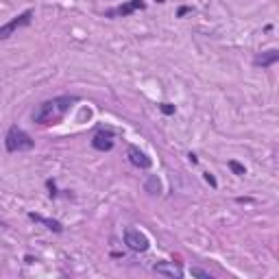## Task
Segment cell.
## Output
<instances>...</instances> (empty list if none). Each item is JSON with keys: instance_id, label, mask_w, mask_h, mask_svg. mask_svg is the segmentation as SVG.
Here are the masks:
<instances>
[{"instance_id": "cell-1", "label": "cell", "mask_w": 279, "mask_h": 279, "mask_svg": "<svg viewBox=\"0 0 279 279\" xmlns=\"http://www.w3.org/2000/svg\"><path fill=\"white\" fill-rule=\"evenodd\" d=\"M76 101H79L76 96H55L51 101H44L33 109L31 120L37 124H57Z\"/></svg>"}, {"instance_id": "cell-3", "label": "cell", "mask_w": 279, "mask_h": 279, "mask_svg": "<svg viewBox=\"0 0 279 279\" xmlns=\"http://www.w3.org/2000/svg\"><path fill=\"white\" fill-rule=\"evenodd\" d=\"M33 15H35V11H33V9H26V11H22L20 15H15L13 20H9L7 24L0 26V42H2V40H9V37L13 35L15 31L22 29V26H29L31 22H33Z\"/></svg>"}, {"instance_id": "cell-7", "label": "cell", "mask_w": 279, "mask_h": 279, "mask_svg": "<svg viewBox=\"0 0 279 279\" xmlns=\"http://www.w3.org/2000/svg\"><path fill=\"white\" fill-rule=\"evenodd\" d=\"M113 133L112 131H98V133L92 138V146H94L96 151L105 153V151H112L113 149Z\"/></svg>"}, {"instance_id": "cell-4", "label": "cell", "mask_w": 279, "mask_h": 279, "mask_svg": "<svg viewBox=\"0 0 279 279\" xmlns=\"http://www.w3.org/2000/svg\"><path fill=\"white\" fill-rule=\"evenodd\" d=\"M124 244L135 251V253H144V251H149V238L144 236V233L140 231V229H133V227H127L124 229Z\"/></svg>"}, {"instance_id": "cell-11", "label": "cell", "mask_w": 279, "mask_h": 279, "mask_svg": "<svg viewBox=\"0 0 279 279\" xmlns=\"http://www.w3.org/2000/svg\"><path fill=\"white\" fill-rule=\"evenodd\" d=\"M144 190H146L149 194H160V192H162V181H160V177H157V174H151V177H146Z\"/></svg>"}, {"instance_id": "cell-19", "label": "cell", "mask_w": 279, "mask_h": 279, "mask_svg": "<svg viewBox=\"0 0 279 279\" xmlns=\"http://www.w3.org/2000/svg\"><path fill=\"white\" fill-rule=\"evenodd\" d=\"M157 2H166V0H157Z\"/></svg>"}, {"instance_id": "cell-14", "label": "cell", "mask_w": 279, "mask_h": 279, "mask_svg": "<svg viewBox=\"0 0 279 279\" xmlns=\"http://www.w3.org/2000/svg\"><path fill=\"white\" fill-rule=\"evenodd\" d=\"M160 109H162V113H166V116H172L174 113V105H170V103H162Z\"/></svg>"}, {"instance_id": "cell-9", "label": "cell", "mask_w": 279, "mask_h": 279, "mask_svg": "<svg viewBox=\"0 0 279 279\" xmlns=\"http://www.w3.org/2000/svg\"><path fill=\"white\" fill-rule=\"evenodd\" d=\"M277 61H279V51L277 48H271V51L262 53V55H258V57L253 59V63L258 65V68H271V65L277 63Z\"/></svg>"}, {"instance_id": "cell-6", "label": "cell", "mask_w": 279, "mask_h": 279, "mask_svg": "<svg viewBox=\"0 0 279 279\" xmlns=\"http://www.w3.org/2000/svg\"><path fill=\"white\" fill-rule=\"evenodd\" d=\"M127 157H129V162L133 164L135 168H151V157L146 155L144 151H140L138 146H129L127 149Z\"/></svg>"}, {"instance_id": "cell-12", "label": "cell", "mask_w": 279, "mask_h": 279, "mask_svg": "<svg viewBox=\"0 0 279 279\" xmlns=\"http://www.w3.org/2000/svg\"><path fill=\"white\" fill-rule=\"evenodd\" d=\"M229 168H231V172L238 174V177H244V174H247V168H244L240 162H236V160H229Z\"/></svg>"}, {"instance_id": "cell-10", "label": "cell", "mask_w": 279, "mask_h": 279, "mask_svg": "<svg viewBox=\"0 0 279 279\" xmlns=\"http://www.w3.org/2000/svg\"><path fill=\"white\" fill-rule=\"evenodd\" d=\"M29 218H31V221H35V223H42L44 227L51 229V231H55V233H61V231H63V225H61L59 221H53V218H44V216H40V214H35V212H31Z\"/></svg>"}, {"instance_id": "cell-5", "label": "cell", "mask_w": 279, "mask_h": 279, "mask_svg": "<svg viewBox=\"0 0 279 279\" xmlns=\"http://www.w3.org/2000/svg\"><path fill=\"white\" fill-rule=\"evenodd\" d=\"M142 9H146V2H144V0H127V2H122L120 7H116V9H109L105 15H107V18H113V15H120V18H127V15L135 13V11H142Z\"/></svg>"}, {"instance_id": "cell-13", "label": "cell", "mask_w": 279, "mask_h": 279, "mask_svg": "<svg viewBox=\"0 0 279 279\" xmlns=\"http://www.w3.org/2000/svg\"><path fill=\"white\" fill-rule=\"evenodd\" d=\"M190 273H192V277H203V279H212V275H210V273H207V271H203V269H196V266H194V269L190 271Z\"/></svg>"}, {"instance_id": "cell-16", "label": "cell", "mask_w": 279, "mask_h": 279, "mask_svg": "<svg viewBox=\"0 0 279 279\" xmlns=\"http://www.w3.org/2000/svg\"><path fill=\"white\" fill-rule=\"evenodd\" d=\"M46 185H48V190H51V192H48V194H51V199H55V196H57V185H55V181H51V179H48Z\"/></svg>"}, {"instance_id": "cell-8", "label": "cell", "mask_w": 279, "mask_h": 279, "mask_svg": "<svg viewBox=\"0 0 279 279\" xmlns=\"http://www.w3.org/2000/svg\"><path fill=\"white\" fill-rule=\"evenodd\" d=\"M153 271L157 273V275H164V277H177L181 279L183 277V271L179 269V266H174L172 262H157V264H153Z\"/></svg>"}, {"instance_id": "cell-2", "label": "cell", "mask_w": 279, "mask_h": 279, "mask_svg": "<svg viewBox=\"0 0 279 279\" xmlns=\"http://www.w3.org/2000/svg\"><path fill=\"white\" fill-rule=\"evenodd\" d=\"M4 146H7L9 153H22V151H31L35 146V142L26 131H22L20 127H11L4 135Z\"/></svg>"}, {"instance_id": "cell-18", "label": "cell", "mask_w": 279, "mask_h": 279, "mask_svg": "<svg viewBox=\"0 0 279 279\" xmlns=\"http://www.w3.org/2000/svg\"><path fill=\"white\" fill-rule=\"evenodd\" d=\"M188 157H190V162H192V164H199V157H196V155H194V153H190V155H188Z\"/></svg>"}, {"instance_id": "cell-15", "label": "cell", "mask_w": 279, "mask_h": 279, "mask_svg": "<svg viewBox=\"0 0 279 279\" xmlns=\"http://www.w3.org/2000/svg\"><path fill=\"white\" fill-rule=\"evenodd\" d=\"M203 177H205V181L212 185V188H218V181H216V177L212 172H203Z\"/></svg>"}, {"instance_id": "cell-17", "label": "cell", "mask_w": 279, "mask_h": 279, "mask_svg": "<svg viewBox=\"0 0 279 279\" xmlns=\"http://www.w3.org/2000/svg\"><path fill=\"white\" fill-rule=\"evenodd\" d=\"M188 13H192V7H179L177 18H183V15H188Z\"/></svg>"}]
</instances>
